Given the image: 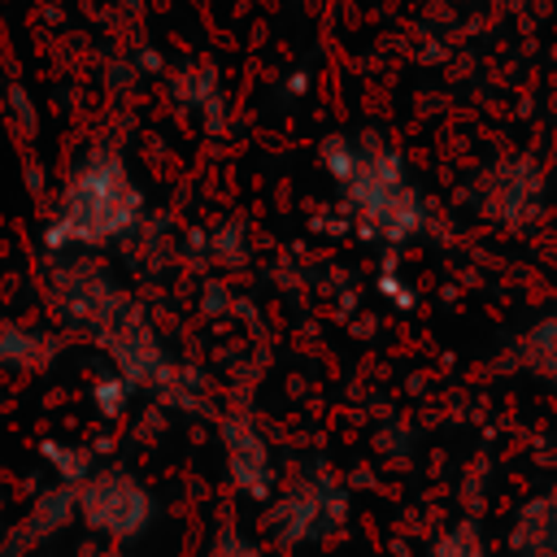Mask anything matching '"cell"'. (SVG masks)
Listing matches in <instances>:
<instances>
[{
  "label": "cell",
  "mask_w": 557,
  "mask_h": 557,
  "mask_svg": "<svg viewBox=\"0 0 557 557\" xmlns=\"http://www.w3.org/2000/svg\"><path fill=\"white\" fill-rule=\"evenodd\" d=\"M139 218H144V191L135 187L126 161L100 144L65 178L57 213L44 226V244L48 252L104 248L109 239L131 235Z\"/></svg>",
  "instance_id": "cell-1"
},
{
  "label": "cell",
  "mask_w": 557,
  "mask_h": 557,
  "mask_svg": "<svg viewBox=\"0 0 557 557\" xmlns=\"http://www.w3.org/2000/svg\"><path fill=\"white\" fill-rule=\"evenodd\" d=\"M335 187H339L348 213L361 222V231L392 248L409 244L426 226V200L409 183L400 152L392 144H383L379 135L357 139V161Z\"/></svg>",
  "instance_id": "cell-2"
},
{
  "label": "cell",
  "mask_w": 557,
  "mask_h": 557,
  "mask_svg": "<svg viewBox=\"0 0 557 557\" xmlns=\"http://www.w3.org/2000/svg\"><path fill=\"white\" fill-rule=\"evenodd\" d=\"M348 513H352L348 487L335 474L318 470V474L296 479L287 492H274L265 500L261 527H265V535L274 544L300 548V544H318V540H331L335 531H344Z\"/></svg>",
  "instance_id": "cell-3"
},
{
  "label": "cell",
  "mask_w": 557,
  "mask_h": 557,
  "mask_svg": "<svg viewBox=\"0 0 557 557\" xmlns=\"http://www.w3.org/2000/svg\"><path fill=\"white\" fill-rule=\"evenodd\" d=\"M74 518L87 531L104 535L109 544H131V540L148 535V527L157 518V500L131 470L104 466L83 487H74Z\"/></svg>",
  "instance_id": "cell-4"
},
{
  "label": "cell",
  "mask_w": 557,
  "mask_h": 557,
  "mask_svg": "<svg viewBox=\"0 0 557 557\" xmlns=\"http://www.w3.org/2000/svg\"><path fill=\"white\" fill-rule=\"evenodd\" d=\"M131 296L113 283V274L104 270V265H96V261H57L52 270H48V305H52V313L70 326V331H78V335H100L113 318H117V309L126 305Z\"/></svg>",
  "instance_id": "cell-5"
},
{
  "label": "cell",
  "mask_w": 557,
  "mask_h": 557,
  "mask_svg": "<svg viewBox=\"0 0 557 557\" xmlns=\"http://www.w3.org/2000/svg\"><path fill=\"white\" fill-rule=\"evenodd\" d=\"M544 205H548L544 170L527 157L496 161L479 183V213L505 231L531 226L535 218H544Z\"/></svg>",
  "instance_id": "cell-6"
},
{
  "label": "cell",
  "mask_w": 557,
  "mask_h": 557,
  "mask_svg": "<svg viewBox=\"0 0 557 557\" xmlns=\"http://www.w3.org/2000/svg\"><path fill=\"white\" fill-rule=\"evenodd\" d=\"M218 435H222V457H226L231 487L244 500L265 505L278 492V470H274V453H270V440L261 435V426L244 413H222Z\"/></svg>",
  "instance_id": "cell-7"
},
{
  "label": "cell",
  "mask_w": 557,
  "mask_h": 557,
  "mask_svg": "<svg viewBox=\"0 0 557 557\" xmlns=\"http://www.w3.org/2000/svg\"><path fill=\"white\" fill-rule=\"evenodd\" d=\"M505 553L509 557H557V483L531 492L513 509Z\"/></svg>",
  "instance_id": "cell-8"
},
{
  "label": "cell",
  "mask_w": 557,
  "mask_h": 557,
  "mask_svg": "<svg viewBox=\"0 0 557 557\" xmlns=\"http://www.w3.org/2000/svg\"><path fill=\"white\" fill-rule=\"evenodd\" d=\"M61 357V339L30 322H0V366L17 374H44Z\"/></svg>",
  "instance_id": "cell-9"
},
{
  "label": "cell",
  "mask_w": 557,
  "mask_h": 557,
  "mask_svg": "<svg viewBox=\"0 0 557 557\" xmlns=\"http://www.w3.org/2000/svg\"><path fill=\"white\" fill-rule=\"evenodd\" d=\"M170 96H174L183 109L200 113V122H205L209 135H218V131L226 126V100H222V91H218V70H213L209 61H200V65L174 74Z\"/></svg>",
  "instance_id": "cell-10"
},
{
  "label": "cell",
  "mask_w": 557,
  "mask_h": 557,
  "mask_svg": "<svg viewBox=\"0 0 557 557\" xmlns=\"http://www.w3.org/2000/svg\"><path fill=\"white\" fill-rule=\"evenodd\" d=\"M513 361H518L531 379L557 387V305H553L548 313H540V318L518 335Z\"/></svg>",
  "instance_id": "cell-11"
},
{
  "label": "cell",
  "mask_w": 557,
  "mask_h": 557,
  "mask_svg": "<svg viewBox=\"0 0 557 557\" xmlns=\"http://www.w3.org/2000/svg\"><path fill=\"white\" fill-rule=\"evenodd\" d=\"M39 453H44V461L52 466L57 483H65V487H83V483L100 470V466H96V457H91V448L70 444V440H44V444H39Z\"/></svg>",
  "instance_id": "cell-12"
},
{
  "label": "cell",
  "mask_w": 557,
  "mask_h": 557,
  "mask_svg": "<svg viewBox=\"0 0 557 557\" xmlns=\"http://www.w3.org/2000/svg\"><path fill=\"white\" fill-rule=\"evenodd\" d=\"M431 557H492V553H487V540H483L479 522L474 518H457L435 535Z\"/></svg>",
  "instance_id": "cell-13"
},
{
  "label": "cell",
  "mask_w": 557,
  "mask_h": 557,
  "mask_svg": "<svg viewBox=\"0 0 557 557\" xmlns=\"http://www.w3.org/2000/svg\"><path fill=\"white\" fill-rule=\"evenodd\" d=\"M131 396H135V387L113 370V374H100L96 383H91V400H96V409L104 413V418H122L126 413V405H131Z\"/></svg>",
  "instance_id": "cell-14"
},
{
  "label": "cell",
  "mask_w": 557,
  "mask_h": 557,
  "mask_svg": "<svg viewBox=\"0 0 557 557\" xmlns=\"http://www.w3.org/2000/svg\"><path fill=\"white\" fill-rule=\"evenodd\" d=\"M205 557H261V548L226 518L218 531H213V540H209V548H205Z\"/></svg>",
  "instance_id": "cell-15"
},
{
  "label": "cell",
  "mask_w": 557,
  "mask_h": 557,
  "mask_svg": "<svg viewBox=\"0 0 557 557\" xmlns=\"http://www.w3.org/2000/svg\"><path fill=\"white\" fill-rule=\"evenodd\" d=\"M4 109H9V117H13V131H17L22 139H30V135L39 131L35 104H30V96H26V87H22V83H9V87H4Z\"/></svg>",
  "instance_id": "cell-16"
},
{
  "label": "cell",
  "mask_w": 557,
  "mask_h": 557,
  "mask_svg": "<svg viewBox=\"0 0 557 557\" xmlns=\"http://www.w3.org/2000/svg\"><path fill=\"white\" fill-rule=\"evenodd\" d=\"M244 257H248V248H244V231H239L235 222L209 235V261H222V265H239Z\"/></svg>",
  "instance_id": "cell-17"
},
{
  "label": "cell",
  "mask_w": 557,
  "mask_h": 557,
  "mask_svg": "<svg viewBox=\"0 0 557 557\" xmlns=\"http://www.w3.org/2000/svg\"><path fill=\"white\" fill-rule=\"evenodd\" d=\"M135 65H139V70H148V74H157V70H161V57H157V48H152V44H144V48L135 52Z\"/></svg>",
  "instance_id": "cell-18"
},
{
  "label": "cell",
  "mask_w": 557,
  "mask_h": 557,
  "mask_svg": "<svg viewBox=\"0 0 557 557\" xmlns=\"http://www.w3.org/2000/svg\"><path fill=\"white\" fill-rule=\"evenodd\" d=\"M305 83H309L305 74H292V78H287V91H292V96H300V91H305Z\"/></svg>",
  "instance_id": "cell-19"
},
{
  "label": "cell",
  "mask_w": 557,
  "mask_h": 557,
  "mask_svg": "<svg viewBox=\"0 0 557 557\" xmlns=\"http://www.w3.org/2000/svg\"><path fill=\"white\" fill-rule=\"evenodd\" d=\"M96 557H126L122 548H104V553H96Z\"/></svg>",
  "instance_id": "cell-20"
}]
</instances>
